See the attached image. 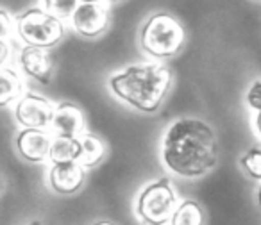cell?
<instances>
[{"instance_id":"cell-1","label":"cell","mask_w":261,"mask_h":225,"mask_svg":"<svg viewBox=\"0 0 261 225\" xmlns=\"http://www.w3.org/2000/svg\"><path fill=\"white\" fill-rule=\"evenodd\" d=\"M218 143L213 129L199 118H179L163 139V161L182 177H200L215 168Z\"/></svg>"},{"instance_id":"cell-2","label":"cell","mask_w":261,"mask_h":225,"mask_svg":"<svg viewBox=\"0 0 261 225\" xmlns=\"http://www.w3.org/2000/svg\"><path fill=\"white\" fill-rule=\"evenodd\" d=\"M172 82V72L160 63L133 65L109 77V88L130 107L154 112L163 104Z\"/></svg>"},{"instance_id":"cell-3","label":"cell","mask_w":261,"mask_h":225,"mask_svg":"<svg viewBox=\"0 0 261 225\" xmlns=\"http://www.w3.org/2000/svg\"><path fill=\"white\" fill-rule=\"evenodd\" d=\"M186 40L185 29L175 16L156 13L149 16L140 31V43L145 54L154 59H168L182 48Z\"/></svg>"},{"instance_id":"cell-4","label":"cell","mask_w":261,"mask_h":225,"mask_svg":"<svg viewBox=\"0 0 261 225\" xmlns=\"http://www.w3.org/2000/svg\"><path fill=\"white\" fill-rule=\"evenodd\" d=\"M16 33L25 45L52 47L65 34L63 22L47 9L31 8L16 18Z\"/></svg>"},{"instance_id":"cell-5","label":"cell","mask_w":261,"mask_h":225,"mask_svg":"<svg viewBox=\"0 0 261 225\" xmlns=\"http://www.w3.org/2000/svg\"><path fill=\"white\" fill-rule=\"evenodd\" d=\"M177 206V196L170 181L160 179L140 193L138 214L149 225H165L170 221Z\"/></svg>"},{"instance_id":"cell-6","label":"cell","mask_w":261,"mask_h":225,"mask_svg":"<svg viewBox=\"0 0 261 225\" xmlns=\"http://www.w3.org/2000/svg\"><path fill=\"white\" fill-rule=\"evenodd\" d=\"M72 25L81 36L97 38L109 25L108 2H81L73 11Z\"/></svg>"},{"instance_id":"cell-7","label":"cell","mask_w":261,"mask_h":225,"mask_svg":"<svg viewBox=\"0 0 261 225\" xmlns=\"http://www.w3.org/2000/svg\"><path fill=\"white\" fill-rule=\"evenodd\" d=\"M54 107L47 98L34 93H25L18 98L15 117L25 129H45L50 125Z\"/></svg>"},{"instance_id":"cell-8","label":"cell","mask_w":261,"mask_h":225,"mask_svg":"<svg viewBox=\"0 0 261 225\" xmlns=\"http://www.w3.org/2000/svg\"><path fill=\"white\" fill-rule=\"evenodd\" d=\"M20 66H22L25 75L33 77L34 80L41 84H48L54 75L56 61L50 48L25 45L22 54H20Z\"/></svg>"},{"instance_id":"cell-9","label":"cell","mask_w":261,"mask_h":225,"mask_svg":"<svg viewBox=\"0 0 261 225\" xmlns=\"http://www.w3.org/2000/svg\"><path fill=\"white\" fill-rule=\"evenodd\" d=\"M48 181L54 191L61 195H72L84 182V166L77 161H61L54 163L48 174Z\"/></svg>"},{"instance_id":"cell-10","label":"cell","mask_w":261,"mask_h":225,"mask_svg":"<svg viewBox=\"0 0 261 225\" xmlns=\"http://www.w3.org/2000/svg\"><path fill=\"white\" fill-rule=\"evenodd\" d=\"M50 125L59 136L79 138L81 134H84V115L77 105L70 102H61L54 107Z\"/></svg>"},{"instance_id":"cell-11","label":"cell","mask_w":261,"mask_h":225,"mask_svg":"<svg viewBox=\"0 0 261 225\" xmlns=\"http://www.w3.org/2000/svg\"><path fill=\"white\" fill-rule=\"evenodd\" d=\"M50 142L48 134L43 129H25L18 134L16 138V147H18L20 154H22L23 159L33 161H43L45 157L50 152Z\"/></svg>"},{"instance_id":"cell-12","label":"cell","mask_w":261,"mask_h":225,"mask_svg":"<svg viewBox=\"0 0 261 225\" xmlns=\"http://www.w3.org/2000/svg\"><path fill=\"white\" fill-rule=\"evenodd\" d=\"M79 142H81V152L79 157H77V163L83 164L84 168H93L97 166L98 163L102 161L106 152V147L97 136L93 134H84L79 136Z\"/></svg>"},{"instance_id":"cell-13","label":"cell","mask_w":261,"mask_h":225,"mask_svg":"<svg viewBox=\"0 0 261 225\" xmlns=\"http://www.w3.org/2000/svg\"><path fill=\"white\" fill-rule=\"evenodd\" d=\"M23 95V82L13 68L0 66V105H8Z\"/></svg>"},{"instance_id":"cell-14","label":"cell","mask_w":261,"mask_h":225,"mask_svg":"<svg viewBox=\"0 0 261 225\" xmlns=\"http://www.w3.org/2000/svg\"><path fill=\"white\" fill-rule=\"evenodd\" d=\"M81 152V142L75 136H56L50 142V157L52 163H61V161H77Z\"/></svg>"},{"instance_id":"cell-15","label":"cell","mask_w":261,"mask_h":225,"mask_svg":"<svg viewBox=\"0 0 261 225\" xmlns=\"http://www.w3.org/2000/svg\"><path fill=\"white\" fill-rule=\"evenodd\" d=\"M170 225H204V213L193 200H185L175 207Z\"/></svg>"},{"instance_id":"cell-16","label":"cell","mask_w":261,"mask_h":225,"mask_svg":"<svg viewBox=\"0 0 261 225\" xmlns=\"http://www.w3.org/2000/svg\"><path fill=\"white\" fill-rule=\"evenodd\" d=\"M43 6L48 13L58 18H68L79 6V0H43Z\"/></svg>"},{"instance_id":"cell-17","label":"cell","mask_w":261,"mask_h":225,"mask_svg":"<svg viewBox=\"0 0 261 225\" xmlns=\"http://www.w3.org/2000/svg\"><path fill=\"white\" fill-rule=\"evenodd\" d=\"M243 170L252 179H261V149H250L240 159Z\"/></svg>"},{"instance_id":"cell-18","label":"cell","mask_w":261,"mask_h":225,"mask_svg":"<svg viewBox=\"0 0 261 225\" xmlns=\"http://www.w3.org/2000/svg\"><path fill=\"white\" fill-rule=\"evenodd\" d=\"M247 105L254 111H261V80H256V82L250 84L249 91L245 95Z\"/></svg>"},{"instance_id":"cell-19","label":"cell","mask_w":261,"mask_h":225,"mask_svg":"<svg viewBox=\"0 0 261 225\" xmlns=\"http://www.w3.org/2000/svg\"><path fill=\"white\" fill-rule=\"evenodd\" d=\"M11 27H13V22H11L9 13L4 11V9H0V40H6V38L11 34Z\"/></svg>"},{"instance_id":"cell-20","label":"cell","mask_w":261,"mask_h":225,"mask_svg":"<svg viewBox=\"0 0 261 225\" xmlns=\"http://www.w3.org/2000/svg\"><path fill=\"white\" fill-rule=\"evenodd\" d=\"M9 58V45L6 43V40H0V66L4 65Z\"/></svg>"},{"instance_id":"cell-21","label":"cell","mask_w":261,"mask_h":225,"mask_svg":"<svg viewBox=\"0 0 261 225\" xmlns=\"http://www.w3.org/2000/svg\"><path fill=\"white\" fill-rule=\"evenodd\" d=\"M254 125H256L257 134L261 136V111H257V115H256V122H254Z\"/></svg>"},{"instance_id":"cell-22","label":"cell","mask_w":261,"mask_h":225,"mask_svg":"<svg viewBox=\"0 0 261 225\" xmlns=\"http://www.w3.org/2000/svg\"><path fill=\"white\" fill-rule=\"evenodd\" d=\"M95 225H115L113 221H108V220H102V221H97Z\"/></svg>"},{"instance_id":"cell-23","label":"cell","mask_w":261,"mask_h":225,"mask_svg":"<svg viewBox=\"0 0 261 225\" xmlns=\"http://www.w3.org/2000/svg\"><path fill=\"white\" fill-rule=\"evenodd\" d=\"M257 204H259V207H261V186H259V189H257Z\"/></svg>"},{"instance_id":"cell-24","label":"cell","mask_w":261,"mask_h":225,"mask_svg":"<svg viewBox=\"0 0 261 225\" xmlns=\"http://www.w3.org/2000/svg\"><path fill=\"white\" fill-rule=\"evenodd\" d=\"M79 2H106V0H79Z\"/></svg>"},{"instance_id":"cell-25","label":"cell","mask_w":261,"mask_h":225,"mask_svg":"<svg viewBox=\"0 0 261 225\" xmlns=\"http://www.w3.org/2000/svg\"><path fill=\"white\" fill-rule=\"evenodd\" d=\"M108 4H115V2H120V0H106Z\"/></svg>"},{"instance_id":"cell-26","label":"cell","mask_w":261,"mask_h":225,"mask_svg":"<svg viewBox=\"0 0 261 225\" xmlns=\"http://www.w3.org/2000/svg\"><path fill=\"white\" fill-rule=\"evenodd\" d=\"M31 225H43V223H41V221H38V220H36V221H33V223H31Z\"/></svg>"}]
</instances>
